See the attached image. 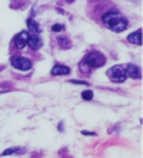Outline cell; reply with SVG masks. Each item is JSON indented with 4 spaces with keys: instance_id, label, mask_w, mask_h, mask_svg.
I'll list each match as a JSON object with an SVG mask.
<instances>
[{
    "instance_id": "cell-9",
    "label": "cell",
    "mask_w": 143,
    "mask_h": 158,
    "mask_svg": "<svg viewBox=\"0 0 143 158\" xmlns=\"http://www.w3.org/2000/svg\"><path fill=\"white\" fill-rule=\"evenodd\" d=\"M127 42H130L132 45H142V30H136L130 33L127 36Z\"/></svg>"
},
{
    "instance_id": "cell-7",
    "label": "cell",
    "mask_w": 143,
    "mask_h": 158,
    "mask_svg": "<svg viewBox=\"0 0 143 158\" xmlns=\"http://www.w3.org/2000/svg\"><path fill=\"white\" fill-rule=\"evenodd\" d=\"M27 45L32 48V49L37 50L40 49L42 46H43V42H42V39L37 36V35H29V40H27Z\"/></svg>"
},
{
    "instance_id": "cell-3",
    "label": "cell",
    "mask_w": 143,
    "mask_h": 158,
    "mask_svg": "<svg viewBox=\"0 0 143 158\" xmlns=\"http://www.w3.org/2000/svg\"><path fill=\"white\" fill-rule=\"evenodd\" d=\"M106 75L109 76L112 82H116V83H122L126 81V72H125V68L120 66V65H114L112 66L110 69H107Z\"/></svg>"
},
{
    "instance_id": "cell-2",
    "label": "cell",
    "mask_w": 143,
    "mask_h": 158,
    "mask_svg": "<svg viewBox=\"0 0 143 158\" xmlns=\"http://www.w3.org/2000/svg\"><path fill=\"white\" fill-rule=\"evenodd\" d=\"M83 62L89 68H100L106 63V58H105V55L97 52V50H92V52H89L86 55Z\"/></svg>"
},
{
    "instance_id": "cell-17",
    "label": "cell",
    "mask_w": 143,
    "mask_h": 158,
    "mask_svg": "<svg viewBox=\"0 0 143 158\" xmlns=\"http://www.w3.org/2000/svg\"><path fill=\"white\" fill-rule=\"evenodd\" d=\"M65 2H67V3H73L74 0H65Z\"/></svg>"
},
{
    "instance_id": "cell-12",
    "label": "cell",
    "mask_w": 143,
    "mask_h": 158,
    "mask_svg": "<svg viewBox=\"0 0 143 158\" xmlns=\"http://www.w3.org/2000/svg\"><path fill=\"white\" fill-rule=\"evenodd\" d=\"M57 43H59V46H60L62 49H69L70 46H72L69 38H59L57 39Z\"/></svg>"
},
{
    "instance_id": "cell-5",
    "label": "cell",
    "mask_w": 143,
    "mask_h": 158,
    "mask_svg": "<svg viewBox=\"0 0 143 158\" xmlns=\"http://www.w3.org/2000/svg\"><path fill=\"white\" fill-rule=\"evenodd\" d=\"M27 40H29V33L27 32H20L14 36V45H16L17 49H23L27 46Z\"/></svg>"
},
{
    "instance_id": "cell-11",
    "label": "cell",
    "mask_w": 143,
    "mask_h": 158,
    "mask_svg": "<svg viewBox=\"0 0 143 158\" xmlns=\"http://www.w3.org/2000/svg\"><path fill=\"white\" fill-rule=\"evenodd\" d=\"M23 152V148H19V147H14V148H7L2 152V157H6V155H13V154H22Z\"/></svg>"
},
{
    "instance_id": "cell-6",
    "label": "cell",
    "mask_w": 143,
    "mask_h": 158,
    "mask_svg": "<svg viewBox=\"0 0 143 158\" xmlns=\"http://www.w3.org/2000/svg\"><path fill=\"white\" fill-rule=\"evenodd\" d=\"M125 72H126L127 76H130V78H133V79H139L140 78V69L136 66V65H132V63L126 65Z\"/></svg>"
},
{
    "instance_id": "cell-1",
    "label": "cell",
    "mask_w": 143,
    "mask_h": 158,
    "mask_svg": "<svg viewBox=\"0 0 143 158\" xmlns=\"http://www.w3.org/2000/svg\"><path fill=\"white\" fill-rule=\"evenodd\" d=\"M103 23L106 27L112 29L113 32H123V30H126L127 27V20L125 17L117 12V10H110V12H107L103 15Z\"/></svg>"
},
{
    "instance_id": "cell-10",
    "label": "cell",
    "mask_w": 143,
    "mask_h": 158,
    "mask_svg": "<svg viewBox=\"0 0 143 158\" xmlns=\"http://www.w3.org/2000/svg\"><path fill=\"white\" fill-rule=\"evenodd\" d=\"M27 27H29V30H30V32H33V33H36V35L42 32L39 23H37L34 19H32V17H30V19H27Z\"/></svg>"
},
{
    "instance_id": "cell-8",
    "label": "cell",
    "mask_w": 143,
    "mask_h": 158,
    "mask_svg": "<svg viewBox=\"0 0 143 158\" xmlns=\"http://www.w3.org/2000/svg\"><path fill=\"white\" fill-rule=\"evenodd\" d=\"M69 72H70V69L67 66H65V65H54V66L52 68L50 73L53 76H60V75H67Z\"/></svg>"
},
{
    "instance_id": "cell-14",
    "label": "cell",
    "mask_w": 143,
    "mask_h": 158,
    "mask_svg": "<svg viewBox=\"0 0 143 158\" xmlns=\"http://www.w3.org/2000/svg\"><path fill=\"white\" fill-rule=\"evenodd\" d=\"M52 30H53V32H62V30H65V26L63 25H54L53 27H52Z\"/></svg>"
},
{
    "instance_id": "cell-16",
    "label": "cell",
    "mask_w": 143,
    "mask_h": 158,
    "mask_svg": "<svg viewBox=\"0 0 143 158\" xmlns=\"http://www.w3.org/2000/svg\"><path fill=\"white\" fill-rule=\"evenodd\" d=\"M82 134H85V135H94V132H87V131H83Z\"/></svg>"
},
{
    "instance_id": "cell-13",
    "label": "cell",
    "mask_w": 143,
    "mask_h": 158,
    "mask_svg": "<svg viewBox=\"0 0 143 158\" xmlns=\"http://www.w3.org/2000/svg\"><path fill=\"white\" fill-rule=\"evenodd\" d=\"M82 98L85 101H92L93 99V92L92 91H83L82 92Z\"/></svg>"
},
{
    "instance_id": "cell-15",
    "label": "cell",
    "mask_w": 143,
    "mask_h": 158,
    "mask_svg": "<svg viewBox=\"0 0 143 158\" xmlns=\"http://www.w3.org/2000/svg\"><path fill=\"white\" fill-rule=\"evenodd\" d=\"M70 82H72V83H76V85H86V86L89 85V83L85 82V81H70Z\"/></svg>"
},
{
    "instance_id": "cell-4",
    "label": "cell",
    "mask_w": 143,
    "mask_h": 158,
    "mask_svg": "<svg viewBox=\"0 0 143 158\" xmlns=\"http://www.w3.org/2000/svg\"><path fill=\"white\" fill-rule=\"evenodd\" d=\"M10 63H12V66L14 68V69L22 71V72H26V71H30V69H32V60L25 58V56H20V55L12 56Z\"/></svg>"
}]
</instances>
